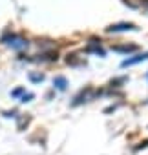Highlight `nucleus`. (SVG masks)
I'll use <instances>...</instances> for the list:
<instances>
[{"label":"nucleus","mask_w":148,"mask_h":155,"mask_svg":"<svg viewBox=\"0 0 148 155\" xmlns=\"http://www.w3.org/2000/svg\"><path fill=\"white\" fill-rule=\"evenodd\" d=\"M133 29H137V28H135V24H126V22H123V24H112L110 28H106V31H108V33H117V31H133Z\"/></svg>","instance_id":"1"},{"label":"nucleus","mask_w":148,"mask_h":155,"mask_svg":"<svg viewBox=\"0 0 148 155\" xmlns=\"http://www.w3.org/2000/svg\"><path fill=\"white\" fill-rule=\"evenodd\" d=\"M6 44H9V46L15 48V49H20V48H26V46H28V42H26L24 38L15 37V35H11V37H9V42H6Z\"/></svg>","instance_id":"2"},{"label":"nucleus","mask_w":148,"mask_h":155,"mask_svg":"<svg viewBox=\"0 0 148 155\" xmlns=\"http://www.w3.org/2000/svg\"><path fill=\"white\" fill-rule=\"evenodd\" d=\"M146 58H148V53L135 55L133 58H126V60L123 62V68H126V66H133V64H137V62H143V60H146Z\"/></svg>","instance_id":"3"},{"label":"nucleus","mask_w":148,"mask_h":155,"mask_svg":"<svg viewBox=\"0 0 148 155\" xmlns=\"http://www.w3.org/2000/svg\"><path fill=\"white\" fill-rule=\"evenodd\" d=\"M53 84L57 86V90L64 91V90H66V86H68V81L64 79V77H55V81H53Z\"/></svg>","instance_id":"4"},{"label":"nucleus","mask_w":148,"mask_h":155,"mask_svg":"<svg viewBox=\"0 0 148 155\" xmlns=\"http://www.w3.org/2000/svg\"><path fill=\"white\" fill-rule=\"evenodd\" d=\"M137 48L135 46H113V51H123V53H128V51H135Z\"/></svg>","instance_id":"5"},{"label":"nucleus","mask_w":148,"mask_h":155,"mask_svg":"<svg viewBox=\"0 0 148 155\" xmlns=\"http://www.w3.org/2000/svg\"><path fill=\"white\" fill-rule=\"evenodd\" d=\"M29 79H31L33 82H42V81H44V75H31Z\"/></svg>","instance_id":"6"},{"label":"nucleus","mask_w":148,"mask_h":155,"mask_svg":"<svg viewBox=\"0 0 148 155\" xmlns=\"http://www.w3.org/2000/svg\"><path fill=\"white\" fill-rule=\"evenodd\" d=\"M22 91H24V90H22V88H18V90H15V91H13V93H11V95H13V97H17V95H20V93H22Z\"/></svg>","instance_id":"7"},{"label":"nucleus","mask_w":148,"mask_h":155,"mask_svg":"<svg viewBox=\"0 0 148 155\" xmlns=\"http://www.w3.org/2000/svg\"><path fill=\"white\" fill-rule=\"evenodd\" d=\"M29 99H33V95H31V93H29V95H24V99H22V102H28Z\"/></svg>","instance_id":"8"}]
</instances>
